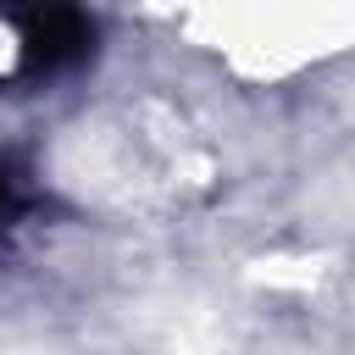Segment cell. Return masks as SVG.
<instances>
[{"label": "cell", "instance_id": "obj_1", "mask_svg": "<svg viewBox=\"0 0 355 355\" xmlns=\"http://www.w3.org/2000/svg\"><path fill=\"white\" fill-rule=\"evenodd\" d=\"M0 17L17 28V78L44 83L89 61L94 17L83 0H0Z\"/></svg>", "mask_w": 355, "mask_h": 355}, {"label": "cell", "instance_id": "obj_2", "mask_svg": "<svg viewBox=\"0 0 355 355\" xmlns=\"http://www.w3.org/2000/svg\"><path fill=\"white\" fill-rule=\"evenodd\" d=\"M22 205H28V172L11 155H0V222H11Z\"/></svg>", "mask_w": 355, "mask_h": 355}]
</instances>
